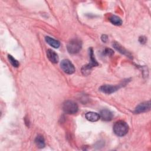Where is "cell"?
I'll use <instances>...</instances> for the list:
<instances>
[{
    "instance_id": "52a82bcc",
    "label": "cell",
    "mask_w": 151,
    "mask_h": 151,
    "mask_svg": "<svg viewBox=\"0 0 151 151\" xmlns=\"http://www.w3.org/2000/svg\"><path fill=\"white\" fill-rule=\"evenodd\" d=\"M119 86H111V85H108L105 84L103 85L100 87L99 90L101 92L106 93V94H111L115 91H116L119 88Z\"/></svg>"
},
{
    "instance_id": "30bf717a",
    "label": "cell",
    "mask_w": 151,
    "mask_h": 151,
    "mask_svg": "<svg viewBox=\"0 0 151 151\" xmlns=\"http://www.w3.org/2000/svg\"><path fill=\"white\" fill-rule=\"evenodd\" d=\"M113 46L114 49H116L117 51H118L121 54L126 55H127V57H132L130 54L123 47H122L119 42H114L113 44Z\"/></svg>"
},
{
    "instance_id": "7c38bea8",
    "label": "cell",
    "mask_w": 151,
    "mask_h": 151,
    "mask_svg": "<svg viewBox=\"0 0 151 151\" xmlns=\"http://www.w3.org/2000/svg\"><path fill=\"white\" fill-rule=\"evenodd\" d=\"M45 41L47 42V44H48L50 46H51L53 48H58L60 45V43L58 40H55L50 37H48V36L45 37Z\"/></svg>"
},
{
    "instance_id": "7a4b0ae2",
    "label": "cell",
    "mask_w": 151,
    "mask_h": 151,
    "mask_svg": "<svg viewBox=\"0 0 151 151\" xmlns=\"http://www.w3.org/2000/svg\"><path fill=\"white\" fill-rule=\"evenodd\" d=\"M89 55H90V63L86 65H84L81 68V72L85 76H87L90 73L91 69L93 67H96L99 65L97 61H96L94 57V55L93 50L92 48H90L89 49Z\"/></svg>"
},
{
    "instance_id": "ac0fdd59",
    "label": "cell",
    "mask_w": 151,
    "mask_h": 151,
    "mask_svg": "<svg viewBox=\"0 0 151 151\" xmlns=\"http://www.w3.org/2000/svg\"><path fill=\"white\" fill-rule=\"evenodd\" d=\"M101 40L103 42H106L108 40V37L106 35H102L101 37Z\"/></svg>"
},
{
    "instance_id": "2e32d148",
    "label": "cell",
    "mask_w": 151,
    "mask_h": 151,
    "mask_svg": "<svg viewBox=\"0 0 151 151\" xmlns=\"http://www.w3.org/2000/svg\"><path fill=\"white\" fill-rule=\"evenodd\" d=\"M114 54V51L110 48H105L103 51V54L107 56H111Z\"/></svg>"
},
{
    "instance_id": "4fadbf2b",
    "label": "cell",
    "mask_w": 151,
    "mask_h": 151,
    "mask_svg": "<svg viewBox=\"0 0 151 151\" xmlns=\"http://www.w3.org/2000/svg\"><path fill=\"white\" fill-rule=\"evenodd\" d=\"M35 143L38 148H43L45 146V140L42 135H38L35 139Z\"/></svg>"
},
{
    "instance_id": "5bb4252c",
    "label": "cell",
    "mask_w": 151,
    "mask_h": 151,
    "mask_svg": "<svg viewBox=\"0 0 151 151\" xmlns=\"http://www.w3.org/2000/svg\"><path fill=\"white\" fill-rule=\"evenodd\" d=\"M109 21L111 24H113L114 25L119 26L122 24V20L120 19V17L116 15H111L109 18Z\"/></svg>"
},
{
    "instance_id": "277c9868",
    "label": "cell",
    "mask_w": 151,
    "mask_h": 151,
    "mask_svg": "<svg viewBox=\"0 0 151 151\" xmlns=\"http://www.w3.org/2000/svg\"><path fill=\"white\" fill-rule=\"evenodd\" d=\"M64 111L69 114H75L78 111V107L76 103L71 100H66L63 104Z\"/></svg>"
},
{
    "instance_id": "9c48e42d",
    "label": "cell",
    "mask_w": 151,
    "mask_h": 151,
    "mask_svg": "<svg viewBox=\"0 0 151 151\" xmlns=\"http://www.w3.org/2000/svg\"><path fill=\"white\" fill-rule=\"evenodd\" d=\"M47 57L48 60L52 63H57L59 61L58 54L51 49H48L47 51Z\"/></svg>"
},
{
    "instance_id": "6da1fadb",
    "label": "cell",
    "mask_w": 151,
    "mask_h": 151,
    "mask_svg": "<svg viewBox=\"0 0 151 151\" xmlns=\"http://www.w3.org/2000/svg\"><path fill=\"white\" fill-rule=\"evenodd\" d=\"M129 131L128 124L123 120L116 122L113 126V132L118 136H125Z\"/></svg>"
},
{
    "instance_id": "5b68a950",
    "label": "cell",
    "mask_w": 151,
    "mask_h": 151,
    "mask_svg": "<svg viewBox=\"0 0 151 151\" xmlns=\"http://www.w3.org/2000/svg\"><path fill=\"white\" fill-rule=\"evenodd\" d=\"M60 66L63 71L67 74H71L75 71V67L74 65L67 59L63 60L60 63Z\"/></svg>"
},
{
    "instance_id": "ba28073f",
    "label": "cell",
    "mask_w": 151,
    "mask_h": 151,
    "mask_svg": "<svg viewBox=\"0 0 151 151\" xmlns=\"http://www.w3.org/2000/svg\"><path fill=\"white\" fill-rule=\"evenodd\" d=\"M100 118L104 121H110L113 117V113L108 109H103L99 114Z\"/></svg>"
},
{
    "instance_id": "9a60e30c",
    "label": "cell",
    "mask_w": 151,
    "mask_h": 151,
    "mask_svg": "<svg viewBox=\"0 0 151 151\" xmlns=\"http://www.w3.org/2000/svg\"><path fill=\"white\" fill-rule=\"evenodd\" d=\"M8 59L12 66H14L15 67H18L19 66V62L15 58H14L12 55H8Z\"/></svg>"
},
{
    "instance_id": "8fae6325",
    "label": "cell",
    "mask_w": 151,
    "mask_h": 151,
    "mask_svg": "<svg viewBox=\"0 0 151 151\" xmlns=\"http://www.w3.org/2000/svg\"><path fill=\"white\" fill-rule=\"evenodd\" d=\"M86 118L87 119V120H88L90 122H94L99 120V119L100 118V114H98L97 113L90 111V112H87L86 114Z\"/></svg>"
},
{
    "instance_id": "3957f363",
    "label": "cell",
    "mask_w": 151,
    "mask_h": 151,
    "mask_svg": "<svg viewBox=\"0 0 151 151\" xmlns=\"http://www.w3.org/2000/svg\"><path fill=\"white\" fill-rule=\"evenodd\" d=\"M82 43L81 41L78 38L71 40L67 44V48L69 53L74 54L78 53L81 49Z\"/></svg>"
},
{
    "instance_id": "e0dca14e",
    "label": "cell",
    "mask_w": 151,
    "mask_h": 151,
    "mask_svg": "<svg viewBox=\"0 0 151 151\" xmlns=\"http://www.w3.org/2000/svg\"><path fill=\"white\" fill-rule=\"evenodd\" d=\"M139 42H140L141 44H145V42H146V41H147V39H146V38L145 37L142 36V37H139Z\"/></svg>"
},
{
    "instance_id": "8992f818",
    "label": "cell",
    "mask_w": 151,
    "mask_h": 151,
    "mask_svg": "<svg viewBox=\"0 0 151 151\" xmlns=\"http://www.w3.org/2000/svg\"><path fill=\"white\" fill-rule=\"evenodd\" d=\"M150 101H147L141 103L139 105H137L134 110V113L136 114H139L141 113L148 111L150 110Z\"/></svg>"
}]
</instances>
